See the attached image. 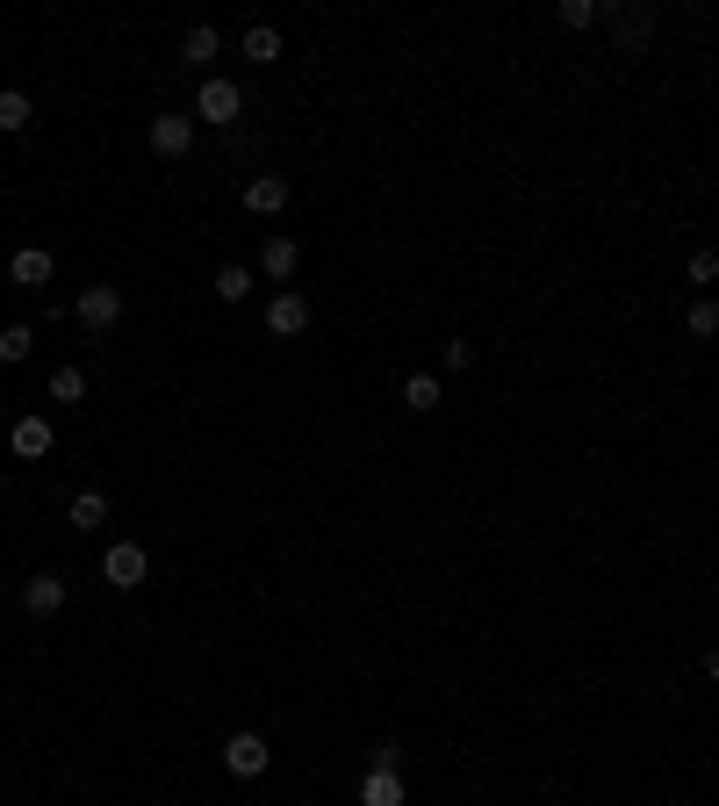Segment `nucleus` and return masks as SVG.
I'll use <instances>...</instances> for the list:
<instances>
[{
    "instance_id": "0eeeda50",
    "label": "nucleus",
    "mask_w": 719,
    "mask_h": 806,
    "mask_svg": "<svg viewBox=\"0 0 719 806\" xmlns=\"http://www.w3.org/2000/svg\"><path fill=\"white\" fill-rule=\"evenodd\" d=\"M22 605H29V619H58L66 613V576H29Z\"/></svg>"
},
{
    "instance_id": "393cba45",
    "label": "nucleus",
    "mask_w": 719,
    "mask_h": 806,
    "mask_svg": "<svg viewBox=\"0 0 719 806\" xmlns=\"http://www.w3.org/2000/svg\"><path fill=\"white\" fill-rule=\"evenodd\" d=\"M691 281H698V288L719 281V252H691Z\"/></svg>"
},
{
    "instance_id": "f03ea898",
    "label": "nucleus",
    "mask_w": 719,
    "mask_h": 806,
    "mask_svg": "<svg viewBox=\"0 0 719 806\" xmlns=\"http://www.w3.org/2000/svg\"><path fill=\"white\" fill-rule=\"evenodd\" d=\"M72 317H80L87 331H116V317H122V288H109V281L80 288V296H72Z\"/></svg>"
},
{
    "instance_id": "ddd939ff",
    "label": "nucleus",
    "mask_w": 719,
    "mask_h": 806,
    "mask_svg": "<svg viewBox=\"0 0 719 806\" xmlns=\"http://www.w3.org/2000/svg\"><path fill=\"white\" fill-rule=\"evenodd\" d=\"M14 454H22V461H43V454H51V425L43 418H14Z\"/></svg>"
},
{
    "instance_id": "6e6552de",
    "label": "nucleus",
    "mask_w": 719,
    "mask_h": 806,
    "mask_svg": "<svg viewBox=\"0 0 719 806\" xmlns=\"http://www.w3.org/2000/svg\"><path fill=\"white\" fill-rule=\"evenodd\" d=\"M244 209H252V217H281L288 209V180L281 173H252L244 180Z\"/></svg>"
},
{
    "instance_id": "423d86ee",
    "label": "nucleus",
    "mask_w": 719,
    "mask_h": 806,
    "mask_svg": "<svg viewBox=\"0 0 719 806\" xmlns=\"http://www.w3.org/2000/svg\"><path fill=\"white\" fill-rule=\"evenodd\" d=\"M194 145V109L188 116H151V151H159V159H180V151H188Z\"/></svg>"
},
{
    "instance_id": "f257e3e1",
    "label": "nucleus",
    "mask_w": 719,
    "mask_h": 806,
    "mask_svg": "<svg viewBox=\"0 0 719 806\" xmlns=\"http://www.w3.org/2000/svg\"><path fill=\"white\" fill-rule=\"evenodd\" d=\"M238 116H244L238 80H202V94H194V123H217V130H231Z\"/></svg>"
},
{
    "instance_id": "4468645a",
    "label": "nucleus",
    "mask_w": 719,
    "mask_h": 806,
    "mask_svg": "<svg viewBox=\"0 0 719 806\" xmlns=\"http://www.w3.org/2000/svg\"><path fill=\"white\" fill-rule=\"evenodd\" d=\"M273 58H281V29L252 22V29H244V66H273Z\"/></svg>"
},
{
    "instance_id": "7ed1b4c3",
    "label": "nucleus",
    "mask_w": 719,
    "mask_h": 806,
    "mask_svg": "<svg viewBox=\"0 0 719 806\" xmlns=\"http://www.w3.org/2000/svg\"><path fill=\"white\" fill-rule=\"evenodd\" d=\"M101 576H109L116 590H137V584H144V576H151V555H144V547H137V540H116L109 555H101Z\"/></svg>"
},
{
    "instance_id": "a211bd4d",
    "label": "nucleus",
    "mask_w": 719,
    "mask_h": 806,
    "mask_svg": "<svg viewBox=\"0 0 719 806\" xmlns=\"http://www.w3.org/2000/svg\"><path fill=\"white\" fill-rule=\"evenodd\" d=\"M403 404L410 410H439V375H425V368L403 375Z\"/></svg>"
},
{
    "instance_id": "5701e85b",
    "label": "nucleus",
    "mask_w": 719,
    "mask_h": 806,
    "mask_svg": "<svg viewBox=\"0 0 719 806\" xmlns=\"http://www.w3.org/2000/svg\"><path fill=\"white\" fill-rule=\"evenodd\" d=\"M598 22H605L598 0H561V29H598Z\"/></svg>"
},
{
    "instance_id": "f3484780",
    "label": "nucleus",
    "mask_w": 719,
    "mask_h": 806,
    "mask_svg": "<svg viewBox=\"0 0 719 806\" xmlns=\"http://www.w3.org/2000/svg\"><path fill=\"white\" fill-rule=\"evenodd\" d=\"M683 331H691V339H719V296H698L691 310H683Z\"/></svg>"
},
{
    "instance_id": "aec40b11",
    "label": "nucleus",
    "mask_w": 719,
    "mask_h": 806,
    "mask_svg": "<svg viewBox=\"0 0 719 806\" xmlns=\"http://www.w3.org/2000/svg\"><path fill=\"white\" fill-rule=\"evenodd\" d=\"M209 288H217V302H244V296H252V273H244V267H217V281H209Z\"/></svg>"
},
{
    "instance_id": "39448f33",
    "label": "nucleus",
    "mask_w": 719,
    "mask_h": 806,
    "mask_svg": "<svg viewBox=\"0 0 719 806\" xmlns=\"http://www.w3.org/2000/svg\"><path fill=\"white\" fill-rule=\"evenodd\" d=\"M267 764H273L267 735H231V742H223V770H231V778H259Z\"/></svg>"
},
{
    "instance_id": "20e7f679",
    "label": "nucleus",
    "mask_w": 719,
    "mask_h": 806,
    "mask_svg": "<svg viewBox=\"0 0 719 806\" xmlns=\"http://www.w3.org/2000/svg\"><path fill=\"white\" fill-rule=\"evenodd\" d=\"M267 331H273V339H296V331H310V296H302V288H281V296L267 302Z\"/></svg>"
},
{
    "instance_id": "1a4fd4ad",
    "label": "nucleus",
    "mask_w": 719,
    "mask_h": 806,
    "mask_svg": "<svg viewBox=\"0 0 719 806\" xmlns=\"http://www.w3.org/2000/svg\"><path fill=\"white\" fill-rule=\"evenodd\" d=\"M296 267H302L296 238H267V246H259V273H267V281H296Z\"/></svg>"
},
{
    "instance_id": "4be33fe9",
    "label": "nucleus",
    "mask_w": 719,
    "mask_h": 806,
    "mask_svg": "<svg viewBox=\"0 0 719 806\" xmlns=\"http://www.w3.org/2000/svg\"><path fill=\"white\" fill-rule=\"evenodd\" d=\"M51 404H87V375L80 368H58L51 375Z\"/></svg>"
},
{
    "instance_id": "bb28decb",
    "label": "nucleus",
    "mask_w": 719,
    "mask_h": 806,
    "mask_svg": "<svg viewBox=\"0 0 719 806\" xmlns=\"http://www.w3.org/2000/svg\"><path fill=\"white\" fill-rule=\"evenodd\" d=\"M706 677H712V684H719V648H706Z\"/></svg>"
},
{
    "instance_id": "a878e982",
    "label": "nucleus",
    "mask_w": 719,
    "mask_h": 806,
    "mask_svg": "<svg viewBox=\"0 0 719 806\" xmlns=\"http://www.w3.org/2000/svg\"><path fill=\"white\" fill-rule=\"evenodd\" d=\"M367 770H403V749H396V742H375V756H367Z\"/></svg>"
},
{
    "instance_id": "b1692460",
    "label": "nucleus",
    "mask_w": 719,
    "mask_h": 806,
    "mask_svg": "<svg viewBox=\"0 0 719 806\" xmlns=\"http://www.w3.org/2000/svg\"><path fill=\"white\" fill-rule=\"evenodd\" d=\"M439 368H447V375L476 368V346H468V339H447V346H439Z\"/></svg>"
},
{
    "instance_id": "6ab92c4d",
    "label": "nucleus",
    "mask_w": 719,
    "mask_h": 806,
    "mask_svg": "<svg viewBox=\"0 0 719 806\" xmlns=\"http://www.w3.org/2000/svg\"><path fill=\"white\" fill-rule=\"evenodd\" d=\"M29 354H37V331H29V325H8V331H0V360H8V368H22Z\"/></svg>"
},
{
    "instance_id": "cd10ccee",
    "label": "nucleus",
    "mask_w": 719,
    "mask_h": 806,
    "mask_svg": "<svg viewBox=\"0 0 719 806\" xmlns=\"http://www.w3.org/2000/svg\"><path fill=\"white\" fill-rule=\"evenodd\" d=\"M0 590H8V576H0Z\"/></svg>"
},
{
    "instance_id": "9b49d317",
    "label": "nucleus",
    "mask_w": 719,
    "mask_h": 806,
    "mask_svg": "<svg viewBox=\"0 0 719 806\" xmlns=\"http://www.w3.org/2000/svg\"><path fill=\"white\" fill-rule=\"evenodd\" d=\"M611 29H619V51H640V43L655 37V8H619Z\"/></svg>"
},
{
    "instance_id": "dca6fc26",
    "label": "nucleus",
    "mask_w": 719,
    "mask_h": 806,
    "mask_svg": "<svg viewBox=\"0 0 719 806\" xmlns=\"http://www.w3.org/2000/svg\"><path fill=\"white\" fill-rule=\"evenodd\" d=\"M223 51V37H217V22H194L188 37H180V58H188V66H209V58Z\"/></svg>"
},
{
    "instance_id": "9d476101",
    "label": "nucleus",
    "mask_w": 719,
    "mask_h": 806,
    "mask_svg": "<svg viewBox=\"0 0 719 806\" xmlns=\"http://www.w3.org/2000/svg\"><path fill=\"white\" fill-rule=\"evenodd\" d=\"M403 770H367L360 778V806H403Z\"/></svg>"
},
{
    "instance_id": "f8f14e48",
    "label": "nucleus",
    "mask_w": 719,
    "mask_h": 806,
    "mask_svg": "<svg viewBox=\"0 0 719 806\" xmlns=\"http://www.w3.org/2000/svg\"><path fill=\"white\" fill-rule=\"evenodd\" d=\"M8 273H14L22 288H43V281H51V252H43V246H14Z\"/></svg>"
},
{
    "instance_id": "2eb2a0df",
    "label": "nucleus",
    "mask_w": 719,
    "mask_h": 806,
    "mask_svg": "<svg viewBox=\"0 0 719 806\" xmlns=\"http://www.w3.org/2000/svg\"><path fill=\"white\" fill-rule=\"evenodd\" d=\"M101 526H109V497L80 490V497H72V534H101Z\"/></svg>"
},
{
    "instance_id": "412c9836",
    "label": "nucleus",
    "mask_w": 719,
    "mask_h": 806,
    "mask_svg": "<svg viewBox=\"0 0 719 806\" xmlns=\"http://www.w3.org/2000/svg\"><path fill=\"white\" fill-rule=\"evenodd\" d=\"M29 116H37V109H29V94H22V87H8V94H0V130H29Z\"/></svg>"
}]
</instances>
